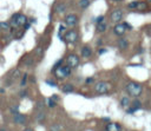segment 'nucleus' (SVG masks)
Wrapping results in <instances>:
<instances>
[{
	"instance_id": "1",
	"label": "nucleus",
	"mask_w": 151,
	"mask_h": 131,
	"mask_svg": "<svg viewBox=\"0 0 151 131\" xmlns=\"http://www.w3.org/2000/svg\"><path fill=\"white\" fill-rule=\"evenodd\" d=\"M125 92L127 93L129 97H133V98H138L142 96L143 93V85L137 83V81H129L125 85Z\"/></svg>"
},
{
	"instance_id": "2",
	"label": "nucleus",
	"mask_w": 151,
	"mask_h": 131,
	"mask_svg": "<svg viewBox=\"0 0 151 131\" xmlns=\"http://www.w3.org/2000/svg\"><path fill=\"white\" fill-rule=\"evenodd\" d=\"M27 22V17L22 13H17L12 17L11 19V27L18 28V27H24V25Z\"/></svg>"
},
{
	"instance_id": "3",
	"label": "nucleus",
	"mask_w": 151,
	"mask_h": 131,
	"mask_svg": "<svg viewBox=\"0 0 151 131\" xmlns=\"http://www.w3.org/2000/svg\"><path fill=\"white\" fill-rule=\"evenodd\" d=\"M71 72H72V68H71L70 66H67V65H61V66H59L57 70L53 71L55 78L59 79V80H63V79L70 77V76H71Z\"/></svg>"
},
{
	"instance_id": "4",
	"label": "nucleus",
	"mask_w": 151,
	"mask_h": 131,
	"mask_svg": "<svg viewBox=\"0 0 151 131\" xmlns=\"http://www.w3.org/2000/svg\"><path fill=\"white\" fill-rule=\"evenodd\" d=\"M78 39H79V34L74 30L66 31L65 34H64V41L66 44H76L78 41Z\"/></svg>"
},
{
	"instance_id": "5",
	"label": "nucleus",
	"mask_w": 151,
	"mask_h": 131,
	"mask_svg": "<svg viewBox=\"0 0 151 131\" xmlns=\"http://www.w3.org/2000/svg\"><path fill=\"white\" fill-rule=\"evenodd\" d=\"M111 90V85L107 81H98L94 85V92L98 94H105Z\"/></svg>"
},
{
	"instance_id": "6",
	"label": "nucleus",
	"mask_w": 151,
	"mask_h": 131,
	"mask_svg": "<svg viewBox=\"0 0 151 131\" xmlns=\"http://www.w3.org/2000/svg\"><path fill=\"white\" fill-rule=\"evenodd\" d=\"M123 18H124V11L120 9V8L113 9V11L111 12V14H110V20H111L112 22H114V24L120 22V21L123 20Z\"/></svg>"
},
{
	"instance_id": "7",
	"label": "nucleus",
	"mask_w": 151,
	"mask_h": 131,
	"mask_svg": "<svg viewBox=\"0 0 151 131\" xmlns=\"http://www.w3.org/2000/svg\"><path fill=\"white\" fill-rule=\"evenodd\" d=\"M79 64H80V59H79V57H78L77 54L71 53V54H68V55L66 57V65L70 66L71 68L78 67Z\"/></svg>"
},
{
	"instance_id": "8",
	"label": "nucleus",
	"mask_w": 151,
	"mask_h": 131,
	"mask_svg": "<svg viewBox=\"0 0 151 131\" xmlns=\"http://www.w3.org/2000/svg\"><path fill=\"white\" fill-rule=\"evenodd\" d=\"M126 32H127V30H126L124 22L114 24V26H113V34H114L116 37H118V38L124 37V34H125Z\"/></svg>"
},
{
	"instance_id": "9",
	"label": "nucleus",
	"mask_w": 151,
	"mask_h": 131,
	"mask_svg": "<svg viewBox=\"0 0 151 131\" xmlns=\"http://www.w3.org/2000/svg\"><path fill=\"white\" fill-rule=\"evenodd\" d=\"M142 109V103H140V100L139 99H134V100H132L131 101V104H130V106L126 109V113H129V114H132V113H134V112H137L138 110H140Z\"/></svg>"
},
{
	"instance_id": "10",
	"label": "nucleus",
	"mask_w": 151,
	"mask_h": 131,
	"mask_svg": "<svg viewBox=\"0 0 151 131\" xmlns=\"http://www.w3.org/2000/svg\"><path fill=\"white\" fill-rule=\"evenodd\" d=\"M78 21H79V19H78V17H77L76 14H67V15L64 18V24H65L66 26H68V27L76 26V25L78 24Z\"/></svg>"
},
{
	"instance_id": "11",
	"label": "nucleus",
	"mask_w": 151,
	"mask_h": 131,
	"mask_svg": "<svg viewBox=\"0 0 151 131\" xmlns=\"http://www.w3.org/2000/svg\"><path fill=\"white\" fill-rule=\"evenodd\" d=\"M149 11H150V6H149V2H147L146 0L138 1V5H137V8H136V12L144 13V12H149Z\"/></svg>"
},
{
	"instance_id": "12",
	"label": "nucleus",
	"mask_w": 151,
	"mask_h": 131,
	"mask_svg": "<svg viewBox=\"0 0 151 131\" xmlns=\"http://www.w3.org/2000/svg\"><path fill=\"white\" fill-rule=\"evenodd\" d=\"M105 131H123V127L119 123L116 122H109L105 125Z\"/></svg>"
},
{
	"instance_id": "13",
	"label": "nucleus",
	"mask_w": 151,
	"mask_h": 131,
	"mask_svg": "<svg viewBox=\"0 0 151 131\" xmlns=\"http://www.w3.org/2000/svg\"><path fill=\"white\" fill-rule=\"evenodd\" d=\"M129 45H130V42H129V40H127L126 38H124V37L118 38V40H117V46H118V48H119L120 51L127 50V48H129Z\"/></svg>"
},
{
	"instance_id": "14",
	"label": "nucleus",
	"mask_w": 151,
	"mask_h": 131,
	"mask_svg": "<svg viewBox=\"0 0 151 131\" xmlns=\"http://www.w3.org/2000/svg\"><path fill=\"white\" fill-rule=\"evenodd\" d=\"M13 122H14L15 124H25V123H26V116L18 112V113H15V114L13 116Z\"/></svg>"
},
{
	"instance_id": "15",
	"label": "nucleus",
	"mask_w": 151,
	"mask_h": 131,
	"mask_svg": "<svg viewBox=\"0 0 151 131\" xmlns=\"http://www.w3.org/2000/svg\"><path fill=\"white\" fill-rule=\"evenodd\" d=\"M92 48L91 47H88V46H83L81 47V50H80V54H81V57H84V58H90L91 55H92Z\"/></svg>"
},
{
	"instance_id": "16",
	"label": "nucleus",
	"mask_w": 151,
	"mask_h": 131,
	"mask_svg": "<svg viewBox=\"0 0 151 131\" xmlns=\"http://www.w3.org/2000/svg\"><path fill=\"white\" fill-rule=\"evenodd\" d=\"M119 104H120L122 107L127 109V107L130 106V104H131V99H130V97H129V96H124V97H122Z\"/></svg>"
},
{
	"instance_id": "17",
	"label": "nucleus",
	"mask_w": 151,
	"mask_h": 131,
	"mask_svg": "<svg viewBox=\"0 0 151 131\" xmlns=\"http://www.w3.org/2000/svg\"><path fill=\"white\" fill-rule=\"evenodd\" d=\"M106 28H107V24L105 22V20L101 21V22L96 24V31H97L98 33H104V32L106 31Z\"/></svg>"
},
{
	"instance_id": "18",
	"label": "nucleus",
	"mask_w": 151,
	"mask_h": 131,
	"mask_svg": "<svg viewBox=\"0 0 151 131\" xmlns=\"http://www.w3.org/2000/svg\"><path fill=\"white\" fill-rule=\"evenodd\" d=\"M61 91L64 93H71V92L74 91V86L72 84H64L63 87H61Z\"/></svg>"
},
{
	"instance_id": "19",
	"label": "nucleus",
	"mask_w": 151,
	"mask_h": 131,
	"mask_svg": "<svg viewBox=\"0 0 151 131\" xmlns=\"http://www.w3.org/2000/svg\"><path fill=\"white\" fill-rule=\"evenodd\" d=\"M78 5H79V7H80L81 9H85V8H87V7L91 5V1H90V0H79Z\"/></svg>"
},
{
	"instance_id": "20",
	"label": "nucleus",
	"mask_w": 151,
	"mask_h": 131,
	"mask_svg": "<svg viewBox=\"0 0 151 131\" xmlns=\"http://www.w3.org/2000/svg\"><path fill=\"white\" fill-rule=\"evenodd\" d=\"M137 5H138V0H133V1H130L127 4V9L130 11H136L137 8Z\"/></svg>"
},
{
	"instance_id": "21",
	"label": "nucleus",
	"mask_w": 151,
	"mask_h": 131,
	"mask_svg": "<svg viewBox=\"0 0 151 131\" xmlns=\"http://www.w3.org/2000/svg\"><path fill=\"white\" fill-rule=\"evenodd\" d=\"M46 104H47V107H50V109H53V107H55V106H57V101H54L51 97H50V98H47Z\"/></svg>"
},
{
	"instance_id": "22",
	"label": "nucleus",
	"mask_w": 151,
	"mask_h": 131,
	"mask_svg": "<svg viewBox=\"0 0 151 131\" xmlns=\"http://www.w3.org/2000/svg\"><path fill=\"white\" fill-rule=\"evenodd\" d=\"M35 119H37V120H38L39 123H42V122L45 120V112H42V111L38 112V114H37Z\"/></svg>"
},
{
	"instance_id": "23",
	"label": "nucleus",
	"mask_w": 151,
	"mask_h": 131,
	"mask_svg": "<svg viewBox=\"0 0 151 131\" xmlns=\"http://www.w3.org/2000/svg\"><path fill=\"white\" fill-rule=\"evenodd\" d=\"M0 28L4 30V31H7V30L11 28V24L6 22V21H0Z\"/></svg>"
},
{
	"instance_id": "24",
	"label": "nucleus",
	"mask_w": 151,
	"mask_h": 131,
	"mask_svg": "<svg viewBox=\"0 0 151 131\" xmlns=\"http://www.w3.org/2000/svg\"><path fill=\"white\" fill-rule=\"evenodd\" d=\"M55 9H57V12H58V13H64V12L66 11V6H65L64 4H59V5L57 6V8H55Z\"/></svg>"
},
{
	"instance_id": "25",
	"label": "nucleus",
	"mask_w": 151,
	"mask_h": 131,
	"mask_svg": "<svg viewBox=\"0 0 151 131\" xmlns=\"http://www.w3.org/2000/svg\"><path fill=\"white\" fill-rule=\"evenodd\" d=\"M63 61H64L63 59H59L58 61H55V64H54V65H53V67H52V72H53L54 70H57L59 66H61V65H63Z\"/></svg>"
},
{
	"instance_id": "26",
	"label": "nucleus",
	"mask_w": 151,
	"mask_h": 131,
	"mask_svg": "<svg viewBox=\"0 0 151 131\" xmlns=\"http://www.w3.org/2000/svg\"><path fill=\"white\" fill-rule=\"evenodd\" d=\"M45 83H46L47 85H50V86H52V87H57V85H58V84H57L55 81H53V80H51V79H47V80H46Z\"/></svg>"
},
{
	"instance_id": "27",
	"label": "nucleus",
	"mask_w": 151,
	"mask_h": 131,
	"mask_svg": "<svg viewBox=\"0 0 151 131\" xmlns=\"http://www.w3.org/2000/svg\"><path fill=\"white\" fill-rule=\"evenodd\" d=\"M104 20H105V17H104V15H99V17H97V18H96L94 22H96V24H98V22H101V21H104Z\"/></svg>"
},
{
	"instance_id": "28",
	"label": "nucleus",
	"mask_w": 151,
	"mask_h": 131,
	"mask_svg": "<svg viewBox=\"0 0 151 131\" xmlns=\"http://www.w3.org/2000/svg\"><path fill=\"white\" fill-rule=\"evenodd\" d=\"M11 112H12L13 114L18 113V112H19V106H18V105H14V106H12V109H11Z\"/></svg>"
},
{
	"instance_id": "29",
	"label": "nucleus",
	"mask_w": 151,
	"mask_h": 131,
	"mask_svg": "<svg viewBox=\"0 0 151 131\" xmlns=\"http://www.w3.org/2000/svg\"><path fill=\"white\" fill-rule=\"evenodd\" d=\"M51 131H60V126L57 125V124H54V125L51 126Z\"/></svg>"
},
{
	"instance_id": "30",
	"label": "nucleus",
	"mask_w": 151,
	"mask_h": 131,
	"mask_svg": "<svg viewBox=\"0 0 151 131\" xmlns=\"http://www.w3.org/2000/svg\"><path fill=\"white\" fill-rule=\"evenodd\" d=\"M94 81V78L93 77H87L86 79H85V83L86 84H91V83H93Z\"/></svg>"
},
{
	"instance_id": "31",
	"label": "nucleus",
	"mask_w": 151,
	"mask_h": 131,
	"mask_svg": "<svg viewBox=\"0 0 151 131\" xmlns=\"http://www.w3.org/2000/svg\"><path fill=\"white\" fill-rule=\"evenodd\" d=\"M123 22H124V25H125V27H126L127 31H131L132 30V25H130L127 21H123Z\"/></svg>"
},
{
	"instance_id": "32",
	"label": "nucleus",
	"mask_w": 151,
	"mask_h": 131,
	"mask_svg": "<svg viewBox=\"0 0 151 131\" xmlns=\"http://www.w3.org/2000/svg\"><path fill=\"white\" fill-rule=\"evenodd\" d=\"M106 52H107L106 48H99V50H98V54H99V55H101V54H104V53H106Z\"/></svg>"
},
{
	"instance_id": "33",
	"label": "nucleus",
	"mask_w": 151,
	"mask_h": 131,
	"mask_svg": "<svg viewBox=\"0 0 151 131\" xmlns=\"http://www.w3.org/2000/svg\"><path fill=\"white\" fill-rule=\"evenodd\" d=\"M51 98H52L54 101H57V103L59 101V96H58V94H52V96H51Z\"/></svg>"
},
{
	"instance_id": "34",
	"label": "nucleus",
	"mask_w": 151,
	"mask_h": 131,
	"mask_svg": "<svg viewBox=\"0 0 151 131\" xmlns=\"http://www.w3.org/2000/svg\"><path fill=\"white\" fill-rule=\"evenodd\" d=\"M26 81H27V74H24L22 80H21V85H25V84H26Z\"/></svg>"
},
{
	"instance_id": "35",
	"label": "nucleus",
	"mask_w": 151,
	"mask_h": 131,
	"mask_svg": "<svg viewBox=\"0 0 151 131\" xmlns=\"http://www.w3.org/2000/svg\"><path fill=\"white\" fill-rule=\"evenodd\" d=\"M29 27H31V24H29V21H27L25 25H24V30L26 31V30H29Z\"/></svg>"
},
{
	"instance_id": "36",
	"label": "nucleus",
	"mask_w": 151,
	"mask_h": 131,
	"mask_svg": "<svg viewBox=\"0 0 151 131\" xmlns=\"http://www.w3.org/2000/svg\"><path fill=\"white\" fill-rule=\"evenodd\" d=\"M26 94H27V93H26L25 91H21V92H20V96H21V97H25Z\"/></svg>"
},
{
	"instance_id": "37",
	"label": "nucleus",
	"mask_w": 151,
	"mask_h": 131,
	"mask_svg": "<svg viewBox=\"0 0 151 131\" xmlns=\"http://www.w3.org/2000/svg\"><path fill=\"white\" fill-rule=\"evenodd\" d=\"M24 131H33V130H32V129H29V127H26Z\"/></svg>"
},
{
	"instance_id": "38",
	"label": "nucleus",
	"mask_w": 151,
	"mask_h": 131,
	"mask_svg": "<svg viewBox=\"0 0 151 131\" xmlns=\"http://www.w3.org/2000/svg\"><path fill=\"white\" fill-rule=\"evenodd\" d=\"M149 35L151 37V26H149Z\"/></svg>"
},
{
	"instance_id": "39",
	"label": "nucleus",
	"mask_w": 151,
	"mask_h": 131,
	"mask_svg": "<svg viewBox=\"0 0 151 131\" xmlns=\"http://www.w3.org/2000/svg\"><path fill=\"white\" fill-rule=\"evenodd\" d=\"M111 1H123V0H111Z\"/></svg>"
},
{
	"instance_id": "40",
	"label": "nucleus",
	"mask_w": 151,
	"mask_h": 131,
	"mask_svg": "<svg viewBox=\"0 0 151 131\" xmlns=\"http://www.w3.org/2000/svg\"><path fill=\"white\" fill-rule=\"evenodd\" d=\"M146 1H147V2H149V4H151V0H146Z\"/></svg>"
},
{
	"instance_id": "41",
	"label": "nucleus",
	"mask_w": 151,
	"mask_h": 131,
	"mask_svg": "<svg viewBox=\"0 0 151 131\" xmlns=\"http://www.w3.org/2000/svg\"><path fill=\"white\" fill-rule=\"evenodd\" d=\"M150 50H151V45H150Z\"/></svg>"
}]
</instances>
